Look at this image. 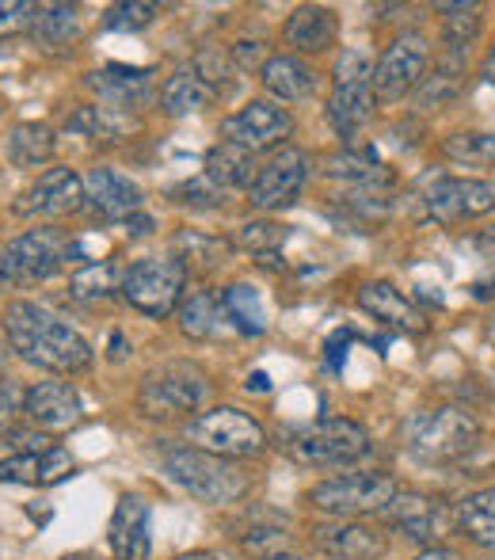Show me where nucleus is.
Returning <instances> with one entry per match:
<instances>
[{"label": "nucleus", "mask_w": 495, "mask_h": 560, "mask_svg": "<svg viewBox=\"0 0 495 560\" xmlns=\"http://www.w3.org/2000/svg\"><path fill=\"white\" fill-rule=\"evenodd\" d=\"M4 336L12 343V351H20V359H27L31 366L50 370V374H76V370H84L92 362L89 339L35 302L8 305Z\"/></svg>", "instance_id": "1"}, {"label": "nucleus", "mask_w": 495, "mask_h": 560, "mask_svg": "<svg viewBox=\"0 0 495 560\" xmlns=\"http://www.w3.org/2000/svg\"><path fill=\"white\" fill-rule=\"evenodd\" d=\"M481 439V423L465 412V408H427V412H415L404 423V446L412 457L427 465H450L461 462L469 450Z\"/></svg>", "instance_id": "2"}, {"label": "nucleus", "mask_w": 495, "mask_h": 560, "mask_svg": "<svg viewBox=\"0 0 495 560\" xmlns=\"http://www.w3.org/2000/svg\"><path fill=\"white\" fill-rule=\"evenodd\" d=\"M164 469L184 492H191L202 503H233L248 492V477L229 465V457L207 454L199 446L168 450L164 454Z\"/></svg>", "instance_id": "3"}, {"label": "nucleus", "mask_w": 495, "mask_h": 560, "mask_svg": "<svg viewBox=\"0 0 495 560\" xmlns=\"http://www.w3.org/2000/svg\"><path fill=\"white\" fill-rule=\"evenodd\" d=\"M400 485L392 472H343V477L320 480L309 492V503L332 518H355L370 515V511H385L397 500Z\"/></svg>", "instance_id": "4"}, {"label": "nucleus", "mask_w": 495, "mask_h": 560, "mask_svg": "<svg viewBox=\"0 0 495 560\" xmlns=\"http://www.w3.org/2000/svg\"><path fill=\"white\" fill-rule=\"evenodd\" d=\"M286 450L302 465H351L370 454V431L355 420H317L290 431Z\"/></svg>", "instance_id": "5"}, {"label": "nucleus", "mask_w": 495, "mask_h": 560, "mask_svg": "<svg viewBox=\"0 0 495 560\" xmlns=\"http://www.w3.org/2000/svg\"><path fill=\"white\" fill-rule=\"evenodd\" d=\"M187 287V267L179 256H149L138 259L122 275V298L145 317H168L179 305Z\"/></svg>", "instance_id": "6"}, {"label": "nucleus", "mask_w": 495, "mask_h": 560, "mask_svg": "<svg viewBox=\"0 0 495 560\" xmlns=\"http://www.w3.org/2000/svg\"><path fill=\"white\" fill-rule=\"evenodd\" d=\"M420 199V218L438 225H458L473 222L495 210V184L488 179H469V176H438L427 179Z\"/></svg>", "instance_id": "7"}, {"label": "nucleus", "mask_w": 495, "mask_h": 560, "mask_svg": "<svg viewBox=\"0 0 495 560\" xmlns=\"http://www.w3.org/2000/svg\"><path fill=\"white\" fill-rule=\"evenodd\" d=\"M207 400V374L191 362H168V366L145 374L138 393V405L149 420H172L187 416Z\"/></svg>", "instance_id": "8"}, {"label": "nucleus", "mask_w": 495, "mask_h": 560, "mask_svg": "<svg viewBox=\"0 0 495 560\" xmlns=\"http://www.w3.org/2000/svg\"><path fill=\"white\" fill-rule=\"evenodd\" d=\"M66 236L54 229H31L0 248V287H31L46 282L66 264Z\"/></svg>", "instance_id": "9"}, {"label": "nucleus", "mask_w": 495, "mask_h": 560, "mask_svg": "<svg viewBox=\"0 0 495 560\" xmlns=\"http://www.w3.org/2000/svg\"><path fill=\"white\" fill-rule=\"evenodd\" d=\"M191 443L217 457H256L267 446V431L240 408H210L191 420Z\"/></svg>", "instance_id": "10"}, {"label": "nucleus", "mask_w": 495, "mask_h": 560, "mask_svg": "<svg viewBox=\"0 0 495 560\" xmlns=\"http://www.w3.org/2000/svg\"><path fill=\"white\" fill-rule=\"evenodd\" d=\"M305 179H309V156L294 145H282L263 168L256 172V184L248 187V202L256 210H282L297 202Z\"/></svg>", "instance_id": "11"}, {"label": "nucleus", "mask_w": 495, "mask_h": 560, "mask_svg": "<svg viewBox=\"0 0 495 560\" xmlns=\"http://www.w3.org/2000/svg\"><path fill=\"white\" fill-rule=\"evenodd\" d=\"M294 133V118L286 107L267 104V100H251L248 107H240L237 115H229L222 122V141L259 153V149H279L286 145V138Z\"/></svg>", "instance_id": "12"}, {"label": "nucleus", "mask_w": 495, "mask_h": 560, "mask_svg": "<svg viewBox=\"0 0 495 560\" xmlns=\"http://www.w3.org/2000/svg\"><path fill=\"white\" fill-rule=\"evenodd\" d=\"M392 530H400L404 538L420 541V546L435 549L446 534L453 530V515L446 511V503L431 500L423 492H397V500L385 508Z\"/></svg>", "instance_id": "13"}, {"label": "nucleus", "mask_w": 495, "mask_h": 560, "mask_svg": "<svg viewBox=\"0 0 495 560\" xmlns=\"http://www.w3.org/2000/svg\"><path fill=\"white\" fill-rule=\"evenodd\" d=\"M423 69H427V38L408 31L374 66V96L400 100L404 92H412L423 81Z\"/></svg>", "instance_id": "14"}, {"label": "nucleus", "mask_w": 495, "mask_h": 560, "mask_svg": "<svg viewBox=\"0 0 495 560\" xmlns=\"http://www.w3.org/2000/svg\"><path fill=\"white\" fill-rule=\"evenodd\" d=\"M84 207V179L73 168H50L38 176V184L23 195L15 210L20 214H43V218H66Z\"/></svg>", "instance_id": "15"}, {"label": "nucleus", "mask_w": 495, "mask_h": 560, "mask_svg": "<svg viewBox=\"0 0 495 560\" xmlns=\"http://www.w3.org/2000/svg\"><path fill=\"white\" fill-rule=\"evenodd\" d=\"M23 412L43 431H69L81 423L84 408L69 382H38L23 393Z\"/></svg>", "instance_id": "16"}, {"label": "nucleus", "mask_w": 495, "mask_h": 560, "mask_svg": "<svg viewBox=\"0 0 495 560\" xmlns=\"http://www.w3.org/2000/svg\"><path fill=\"white\" fill-rule=\"evenodd\" d=\"M84 202L107 222H130L141 210V187L115 168H92L84 179Z\"/></svg>", "instance_id": "17"}, {"label": "nucleus", "mask_w": 495, "mask_h": 560, "mask_svg": "<svg viewBox=\"0 0 495 560\" xmlns=\"http://www.w3.org/2000/svg\"><path fill=\"white\" fill-rule=\"evenodd\" d=\"M313 541H317V549H325V553L335 560H381L385 549H389V541H385V534L377 530V526L347 523V518L317 526Z\"/></svg>", "instance_id": "18"}, {"label": "nucleus", "mask_w": 495, "mask_h": 560, "mask_svg": "<svg viewBox=\"0 0 495 560\" xmlns=\"http://www.w3.org/2000/svg\"><path fill=\"white\" fill-rule=\"evenodd\" d=\"M358 305H363L374 320H381V325H389V328H400V332H412V336L427 332V317H423L412 298L400 294L392 282H366V287L358 290Z\"/></svg>", "instance_id": "19"}, {"label": "nucleus", "mask_w": 495, "mask_h": 560, "mask_svg": "<svg viewBox=\"0 0 495 560\" xmlns=\"http://www.w3.org/2000/svg\"><path fill=\"white\" fill-rule=\"evenodd\" d=\"M107 541L119 560H149V503L138 495H122L107 526Z\"/></svg>", "instance_id": "20"}, {"label": "nucleus", "mask_w": 495, "mask_h": 560, "mask_svg": "<svg viewBox=\"0 0 495 560\" xmlns=\"http://www.w3.org/2000/svg\"><path fill=\"white\" fill-rule=\"evenodd\" d=\"M73 472V457L69 450L50 446L43 454H8L0 462V480H12V485H35V488H50Z\"/></svg>", "instance_id": "21"}, {"label": "nucleus", "mask_w": 495, "mask_h": 560, "mask_svg": "<svg viewBox=\"0 0 495 560\" xmlns=\"http://www.w3.org/2000/svg\"><path fill=\"white\" fill-rule=\"evenodd\" d=\"M149 69H138V66H104L96 69V73H89V84L99 92V100H104L107 107H141L149 100V92H153V81H149Z\"/></svg>", "instance_id": "22"}, {"label": "nucleus", "mask_w": 495, "mask_h": 560, "mask_svg": "<svg viewBox=\"0 0 495 560\" xmlns=\"http://www.w3.org/2000/svg\"><path fill=\"white\" fill-rule=\"evenodd\" d=\"M259 81L271 92L274 100H286V104H297V100H309L317 92V73L305 66L294 54H274V58L263 61L259 69Z\"/></svg>", "instance_id": "23"}, {"label": "nucleus", "mask_w": 495, "mask_h": 560, "mask_svg": "<svg viewBox=\"0 0 495 560\" xmlns=\"http://www.w3.org/2000/svg\"><path fill=\"white\" fill-rule=\"evenodd\" d=\"M374 115V81H351L335 84L332 100H328V118L340 138H355Z\"/></svg>", "instance_id": "24"}, {"label": "nucleus", "mask_w": 495, "mask_h": 560, "mask_svg": "<svg viewBox=\"0 0 495 560\" xmlns=\"http://www.w3.org/2000/svg\"><path fill=\"white\" fill-rule=\"evenodd\" d=\"M335 31H340V23H335L332 8L305 4V8H297V12L290 15L286 43L294 46V50H302V54H320V50H328V46L335 43Z\"/></svg>", "instance_id": "25"}, {"label": "nucleus", "mask_w": 495, "mask_h": 560, "mask_svg": "<svg viewBox=\"0 0 495 560\" xmlns=\"http://www.w3.org/2000/svg\"><path fill=\"white\" fill-rule=\"evenodd\" d=\"M256 153L233 145V141H217L207 153V172L202 176L210 179L222 191H233V187H251L256 184Z\"/></svg>", "instance_id": "26"}, {"label": "nucleus", "mask_w": 495, "mask_h": 560, "mask_svg": "<svg viewBox=\"0 0 495 560\" xmlns=\"http://www.w3.org/2000/svg\"><path fill=\"white\" fill-rule=\"evenodd\" d=\"M31 38L46 54H61L81 38V15L73 4H43L31 20Z\"/></svg>", "instance_id": "27"}, {"label": "nucleus", "mask_w": 495, "mask_h": 560, "mask_svg": "<svg viewBox=\"0 0 495 560\" xmlns=\"http://www.w3.org/2000/svg\"><path fill=\"white\" fill-rule=\"evenodd\" d=\"M453 526H458L473 546L495 549V488L469 492L465 500L453 508Z\"/></svg>", "instance_id": "28"}, {"label": "nucleus", "mask_w": 495, "mask_h": 560, "mask_svg": "<svg viewBox=\"0 0 495 560\" xmlns=\"http://www.w3.org/2000/svg\"><path fill=\"white\" fill-rule=\"evenodd\" d=\"M210 96H214V89H210V84L202 81V77L195 73V69H179V73H172L168 81H164L161 107L172 118H184V115L202 112V107L210 104Z\"/></svg>", "instance_id": "29"}, {"label": "nucleus", "mask_w": 495, "mask_h": 560, "mask_svg": "<svg viewBox=\"0 0 495 560\" xmlns=\"http://www.w3.org/2000/svg\"><path fill=\"white\" fill-rule=\"evenodd\" d=\"M54 156V130L43 122H20L8 138V161L15 168H38Z\"/></svg>", "instance_id": "30"}, {"label": "nucleus", "mask_w": 495, "mask_h": 560, "mask_svg": "<svg viewBox=\"0 0 495 560\" xmlns=\"http://www.w3.org/2000/svg\"><path fill=\"white\" fill-rule=\"evenodd\" d=\"M222 305H225V320H233L245 336H263L267 332L263 305H259V294L248 287V282H233V287H225Z\"/></svg>", "instance_id": "31"}, {"label": "nucleus", "mask_w": 495, "mask_h": 560, "mask_svg": "<svg viewBox=\"0 0 495 560\" xmlns=\"http://www.w3.org/2000/svg\"><path fill=\"white\" fill-rule=\"evenodd\" d=\"M222 317H225L222 298L207 294V290H199V294H191L184 305H179V328H184V332L191 336V339L217 336V328H222Z\"/></svg>", "instance_id": "32"}, {"label": "nucleus", "mask_w": 495, "mask_h": 560, "mask_svg": "<svg viewBox=\"0 0 495 560\" xmlns=\"http://www.w3.org/2000/svg\"><path fill=\"white\" fill-rule=\"evenodd\" d=\"M443 153L458 164H469V168H495V133H450L443 141Z\"/></svg>", "instance_id": "33"}, {"label": "nucleus", "mask_w": 495, "mask_h": 560, "mask_svg": "<svg viewBox=\"0 0 495 560\" xmlns=\"http://www.w3.org/2000/svg\"><path fill=\"white\" fill-rule=\"evenodd\" d=\"M438 12H450L446 15L443 38H446V50H450L453 58H461V54L476 43V35H481V15H476V4H438Z\"/></svg>", "instance_id": "34"}, {"label": "nucleus", "mask_w": 495, "mask_h": 560, "mask_svg": "<svg viewBox=\"0 0 495 560\" xmlns=\"http://www.w3.org/2000/svg\"><path fill=\"white\" fill-rule=\"evenodd\" d=\"M119 287V271L111 264H84L81 271L69 279V294L81 302H107Z\"/></svg>", "instance_id": "35"}, {"label": "nucleus", "mask_w": 495, "mask_h": 560, "mask_svg": "<svg viewBox=\"0 0 495 560\" xmlns=\"http://www.w3.org/2000/svg\"><path fill=\"white\" fill-rule=\"evenodd\" d=\"M176 248L184 252L179 259H184L187 271H191V267H199V271H214V267H222L225 256H229V244L210 241V236H199V233H179Z\"/></svg>", "instance_id": "36"}, {"label": "nucleus", "mask_w": 495, "mask_h": 560, "mask_svg": "<svg viewBox=\"0 0 495 560\" xmlns=\"http://www.w3.org/2000/svg\"><path fill=\"white\" fill-rule=\"evenodd\" d=\"M458 89H461V58H453V54H450V58L443 61V69H438V73L431 77L427 84H423L420 104H423V107L443 104V100L458 96Z\"/></svg>", "instance_id": "37"}, {"label": "nucleus", "mask_w": 495, "mask_h": 560, "mask_svg": "<svg viewBox=\"0 0 495 560\" xmlns=\"http://www.w3.org/2000/svg\"><path fill=\"white\" fill-rule=\"evenodd\" d=\"M237 241H240V248H248V252H256V256L271 259L274 252L282 248V241H286V229L274 225V222H248L237 233Z\"/></svg>", "instance_id": "38"}, {"label": "nucleus", "mask_w": 495, "mask_h": 560, "mask_svg": "<svg viewBox=\"0 0 495 560\" xmlns=\"http://www.w3.org/2000/svg\"><path fill=\"white\" fill-rule=\"evenodd\" d=\"M328 172H332V176L351 179V184L370 187L374 176H377V153H370V149H363V153H343V156H335Z\"/></svg>", "instance_id": "39"}, {"label": "nucleus", "mask_w": 495, "mask_h": 560, "mask_svg": "<svg viewBox=\"0 0 495 560\" xmlns=\"http://www.w3.org/2000/svg\"><path fill=\"white\" fill-rule=\"evenodd\" d=\"M156 20V4H141V0H130V4H115L107 8V31H141Z\"/></svg>", "instance_id": "40"}, {"label": "nucleus", "mask_w": 495, "mask_h": 560, "mask_svg": "<svg viewBox=\"0 0 495 560\" xmlns=\"http://www.w3.org/2000/svg\"><path fill=\"white\" fill-rule=\"evenodd\" d=\"M38 8L27 4V0H0V38L4 35H15V31L31 27Z\"/></svg>", "instance_id": "41"}, {"label": "nucleus", "mask_w": 495, "mask_h": 560, "mask_svg": "<svg viewBox=\"0 0 495 560\" xmlns=\"http://www.w3.org/2000/svg\"><path fill=\"white\" fill-rule=\"evenodd\" d=\"M176 195H184L179 202H195V207H217V202L225 199L222 187H214L207 176H202V179H191V184H184V187H176Z\"/></svg>", "instance_id": "42"}, {"label": "nucleus", "mask_w": 495, "mask_h": 560, "mask_svg": "<svg viewBox=\"0 0 495 560\" xmlns=\"http://www.w3.org/2000/svg\"><path fill=\"white\" fill-rule=\"evenodd\" d=\"M15 412H20V389L0 377V428H4V423H12Z\"/></svg>", "instance_id": "43"}, {"label": "nucleus", "mask_w": 495, "mask_h": 560, "mask_svg": "<svg viewBox=\"0 0 495 560\" xmlns=\"http://www.w3.org/2000/svg\"><path fill=\"white\" fill-rule=\"evenodd\" d=\"M237 58H240V66H256L259 43H237Z\"/></svg>", "instance_id": "44"}, {"label": "nucleus", "mask_w": 495, "mask_h": 560, "mask_svg": "<svg viewBox=\"0 0 495 560\" xmlns=\"http://www.w3.org/2000/svg\"><path fill=\"white\" fill-rule=\"evenodd\" d=\"M415 560H461V557L453 553V549H446V546H435V549H423Z\"/></svg>", "instance_id": "45"}, {"label": "nucleus", "mask_w": 495, "mask_h": 560, "mask_svg": "<svg viewBox=\"0 0 495 560\" xmlns=\"http://www.w3.org/2000/svg\"><path fill=\"white\" fill-rule=\"evenodd\" d=\"M248 389H256V393H267V389H271V382H267V374H263V370H259V374H251V377H248Z\"/></svg>", "instance_id": "46"}, {"label": "nucleus", "mask_w": 495, "mask_h": 560, "mask_svg": "<svg viewBox=\"0 0 495 560\" xmlns=\"http://www.w3.org/2000/svg\"><path fill=\"white\" fill-rule=\"evenodd\" d=\"M484 81H488L492 89H495V50L488 54V61H484Z\"/></svg>", "instance_id": "47"}, {"label": "nucleus", "mask_w": 495, "mask_h": 560, "mask_svg": "<svg viewBox=\"0 0 495 560\" xmlns=\"http://www.w3.org/2000/svg\"><path fill=\"white\" fill-rule=\"evenodd\" d=\"M263 560H302L297 553H286V549H274V553H267Z\"/></svg>", "instance_id": "48"}, {"label": "nucleus", "mask_w": 495, "mask_h": 560, "mask_svg": "<svg viewBox=\"0 0 495 560\" xmlns=\"http://www.w3.org/2000/svg\"><path fill=\"white\" fill-rule=\"evenodd\" d=\"M179 560H225V557H217V553H187V557H179Z\"/></svg>", "instance_id": "49"}, {"label": "nucleus", "mask_w": 495, "mask_h": 560, "mask_svg": "<svg viewBox=\"0 0 495 560\" xmlns=\"http://www.w3.org/2000/svg\"><path fill=\"white\" fill-rule=\"evenodd\" d=\"M66 560H104V557H96V553H76V557H66Z\"/></svg>", "instance_id": "50"}]
</instances>
